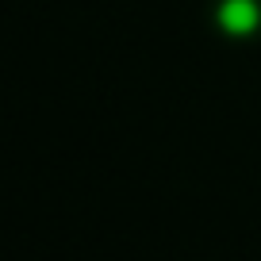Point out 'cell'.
<instances>
[{
    "instance_id": "cell-1",
    "label": "cell",
    "mask_w": 261,
    "mask_h": 261,
    "mask_svg": "<svg viewBox=\"0 0 261 261\" xmlns=\"http://www.w3.org/2000/svg\"><path fill=\"white\" fill-rule=\"evenodd\" d=\"M207 16L227 39H261V0H212Z\"/></svg>"
}]
</instances>
